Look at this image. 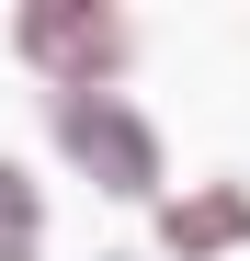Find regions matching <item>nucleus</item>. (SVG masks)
Returning <instances> with one entry per match:
<instances>
[{
	"mask_svg": "<svg viewBox=\"0 0 250 261\" xmlns=\"http://www.w3.org/2000/svg\"><path fill=\"white\" fill-rule=\"evenodd\" d=\"M12 57L46 80V91H114L137 68V23L114 0H23L12 12Z\"/></svg>",
	"mask_w": 250,
	"mask_h": 261,
	"instance_id": "2",
	"label": "nucleus"
},
{
	"mask_svg": "<svg viewBox=\"0 0 250 261\" xmlns=\"http://www.w3.org/2000/svg\"><path fill=\"white\" fill-rule=\"evenodd\" d=\"M46 137L80 159V182L114 204H171V159H159V125L125 91H46Z\"/></svg>",
	"mask_w": 250,
	"mask_h": 261,
	"instance_id": "1",
	"label": "nucleus"
},
{
	"mask_svg": "<svg viewBox=\"0 0 250 261\" xmlns=\"http://www.w3.org/2000/svg\"><path fill=\"white\" fill-rule=\"evenodd\" d=\"M159 250H171V261H228V250H250V182L171 193V204H159Z\"/></svg>",
	"mask_w": 250,
	"mask_h": 261,
	"instance_id": "3",
	"label": "nucleus"
},
{
	"mask_svg": "<svg viewBox=\"0 0 250 261\" xmlns=\"http://www.w3.org/2000/svg\"><path fill=\"white\" fill-rule=\"evenodd\" d=\"M0 261H46V193L12 148H0Z\"/></svg>",
	"mask_w": 250,
	"mask_h": 261,
	"instance_id": "4",
	"label": "nucleus"
}]
</instances>
